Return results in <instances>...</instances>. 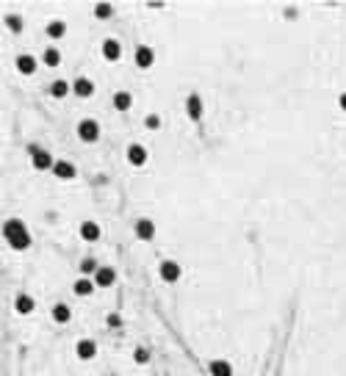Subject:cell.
<instances>
[{
	"mask_svg": "<svg viewBox=\"0 0 346 376\" xmlns=\"http://www.w3.org/2000/svg\"><path fill=\"white\" fill-rule=\"evenodd\" d=\"M78 139L83 141V144H94V141L100 139V125L94 119H80L78 122Z\"/></svg>",
	"mask_w": 346,
	"mask_h": 376,
	"instance_id": "1",
	"label": "cell"
},
{
	"mask_svg": "<svg viewBox=\"0 0 346 376\" xmlns=\"http://www.w3.org/2000/svg\"><path fill=\"white\" fill-rule=\"evenodd\" d=\"M133 61H136V67H139V70H147V67H153V64H155L153 47L139 45V47H136V53H133Z\"/></svg>",
	"mask_w": 346,
	"mask_h": 376,
	"instance_id": "2",
	"label": "cell"
},
{
	"mask_svg": "<svg viewBox=\"0 0 346 376\" xmlns=\"http://www.w3.org/2000/svg\"><path fill=\"white\" fill-rule=\"evenodd\" d=\"M158 274H161V279H164V282H178L180 279V274H183V269L175 260H164L158 266Z\"/></svg>",
	"mask_w": 346,
	"mask_h": 376,
	"instance_id": "3",
	"label": "cell"
},
{
	"mask_svg": "<svg viewBox=\"0 0 346 376\" xmlns=\"http://www.w3.org/2000/svg\"><path fill=\"white\" fill-rule=\"evenodd\" d=\"M75 354H78V360H94V354H97V343L89 338H83V340H78L75 343Z\"/></svg>",
	"mask_w": 346,
	"mask_h": 376,
	"instance_id": "4",
	"label": "cell"
},
{
	"mask_svg": "<svg viewBox=\"0 0 346 376\" xmlns=\"http://www.w3.org/2000/svg\"><path fill=\"white\" fill-rule=\"evenodd\" d=\"M56 166V161H53V155L47 152V149H33V169H39V172H47V169Z\"/></svg>",
	"mask_w": 346,
	"mask_h": 376,
	"instance_id": "5",
	"label": "cell"
},
{
	"mask_svg": "<svg viewBox=\"0 0 346 376\" xmlns=\"http://www.w3.org/2000/svg\"><path fill=\"white\" fill-rule=\"evenodd\" d=\"M127 163H131V166H144L147 163V147H141V144L127 147Z\"/></svg>",
	"mask_w": 346,
	"mask_h": 376,
	"instance_id": "6",
	"label": "cell"
},
{
	"mask_svg": "<svg viewBox=\"0 0 346 376\" xmlns=\"http://www.w3.org/2000/svg\"><path fill=\"white\" fill-rule=\"evenodd\" d=\"M94 282H97L100 288H108V285L117 282V271H114L111 266H100L97 274H94Z\"/></svg>",
	"mask_w": 346,
	"mask_h": 376,
	"instance_id": "7",
	"label": "cell"
},
{
	"mask_svg": "<svg viewBox=\"0 0 346 376\" xmlns=\"http://www.w3.org/2000/svg\"><path fill=\"white\" fill-rule=\"evenodd\" d=\"M153 235H155V222L139 218V222H136V238H139V241H150Z\"/></svg>",
	"mask_w": 346,
	"mask_h": 376,
	"instance_id": "8",
	"label": "cell"
},
{
	"mask_svg": "<svg viewBox=\"0 0 346 376\" xmlns=\"http://www.w3.org/2000/svg\"><path fill=\"white\" fill-rule=\"evenodd\" d=\"M103 58L105 61H119L122 58V45L117 39H105L103 42Z\"/></svg>",
	"mask_w": 346,
	"mask_h": 376,
	"instance_id": "9",
	"label": "cell"
},
{
	"mask_svg": "<svg viewBox=\"0 0 346 376\" xmlns=\"http://www.w3.org/2000/svg\"><path fill=\"white\" fill-rule=\"evenodd\" d=\"M53 174H56L58 180H72L78 172H75V166H72L70 161H56V166H53Z\"/></svg>",
	"mask_w": 346,
	"mask_h": 376,
	"instance_id": "10",
	"label": "cell"
},
{
	"mask_svg": "<svg viewBox=\"0 0 346 376\" xmlns=\"http://www.w3.org/2000/svg\"><path fill=\"white\" fill-rule=\"evenodd\" d=\"M80 238L89 241V244H94L100 238V224L97 222H83V224H80Z\"/></svg>",
	"mask_w": 346,
	"mask_h": 376,
	"instance_id": "11",
	"label": "cell"
},
{
	"mask_svg": "<svg viewBox=\"0 0 346 376\" xmlns=\"http://www.w3.org/2000/svg\"><path fill=\"white\" fill-rule=\"evenodd\" d=\"M72 92H75L78 97L86 100V97H92V94H94V83H92L89 78H78L75 83H72Z\"/></svg>",
	"mask_w": 346,
	"mask_h": 376,
	"instance_id": "12",
	"label": "cell"
},
{
	"mask_svg": "<svg viewBox=\"0 0 346 376\" xmlns=\"http://www.w3.org/2000/svg\"><path fill=\"white\" fill-rule=\"evenodd\" d=\"M14 307H17V313H19V316H31V313H33V307H36V302H33L28 293H19V296H17V302H14Z\"/></svg>",
	"mask_w": 346,
	"mask_h": 376,
	"instance_id": "13",
	"label": "cell"
},
{
	"mask_svg": "<svg viewBox=\"0 0 346 376\" xmlns=\"http://www.w3.org/2000/svg\"><path fill=\"white\" fill-rule=\"evenodd\" d=\"M202 97L200 94H188V102H186V111H188V116H191V119H200L202 116Z\"/></svg>",
	"mask_w": 346,
	"mask_h": 376,
	"instance_id": "14",
	"label": "cell"
},
{
	"mask_svg": "<svg viewBox=\"0 0 346 376\" xmlns=\"http://www.w3.org/2000/svg\"><path fill=\"white\" fill-rule=\"evenodd\" d=\"M6 241H9L11 244V249H28V246H31V235H28V230H19L17 232V235H11V238H6Z\"/></svg>",
	"mask_w": 346,
	"mask_h": 376,
	"instance_id": "15",
	"label": "cell"
},
{
	"mask_svg": "<svg viewBox=\"0 0 346 376\" xmlns=\"http://www.w3.org/2000/svg\"><path fill=\"white\" fill-rule=\"evenodd\" d=\"M94 279H89V277H80V279H75V285H72V291H75V296H89V293L94 291Z\"/></svg>",
	"mask_w": 346,
	"mask_h": 376,
	"instance_id": "16",
	"label": "cell"
},
{
	"mask_svg": "<svg viewBox=\"0 0 346 376\" xmlns=\"http://www.w3.org/2000/svg\"><path fill=\"white\" fill-rule=\"evenodd\" d=\"M131 105H133V94L131 92H125V89H122V92L114 94V108H117V111H127Z\"/></svg>",
	"mask_w": 346,
	"mask_h": 376,
	"instance_id": "17",
	"label": "cell"
},
{
	"mask_svg": "<svg viewBox=\"0 0 346 376\" xmlns=\"http://www.w3.org/2000/svg\"><path fill=\"white\" fill-rule=\"evenodd\" d=\"M211 376H233V365L227 360H213L211 362Z\"/></svg>",
	"mask_w": 346,
	"mask_h": 376,
	"instance_id": "18",
	"label": "cell"
},
{
	"mask_svg": "<svg viewBox=\"0 0 346 376\" xmlns=\"http://www.w3.org/2000/svg\"><path fill=\"white\" fill-rule=\"evenodd\" d=\"M17 70L23 75H33V72H36V58H33V56H19L17 58Z\"/></svg>",
	"mask_w": 346,
	"mask_h": 376,
	"instance_id": "19",
	"label": "cell"
},
{
	"mask_svg": "<svg viewBox=\"0 0 346 376\" xmlns=\"http://www.w3.org/2000/svg\"><path fill=\"white\" fill-rule=\"evenodd\" d=\"M70 318H72V310L67 304H56V307H53V321H56V324H70Z\"/></svg>",
	"mask_w": 346,
	"mask_h": 376,
	"instance_id": "20",
	"label": "cell"
},
{
	"mask_svg": "<svg viewBox=\"0 0 346 376\" xmlns=\"http://www.w3.org/2000/svg\"><path fill=\"white\" fill-rule=\"evenodd\" d=\"M72 92V83H67V80H53V86H50V94L56 100H61V97H67V94Z\"/></svg>",
	"mask_w": 346,
	"mask_h": 376,
	"instance_id": "21",
	"label": "cell"
},
{
	"mask_svg": "<svg viewBox=\"0 0 346 376\" xmlns=\"http://www.w3.org/2000/svg\"><path fill=\"white\" fill-rule=\"evenodd\" d=\"M42 64L45 67H58L61 64V53L56 50V47H47V50L42 53Z\"/></svg>",
	"mask_w": 346,
	"mask_h": 376,
	"instance_id": "22",
	"label": "cell"
},
{
	"mask_svg": "<svg viewBox=\"0 0 346 376\" xmlns=\"http://www.w3.org/2000/svg\"><path fill=\"white\" fill-rule=\"evenodd\" d=\"M67 33V23H61V19H53L50 25H47V36L50 39H61Z\"/></svg>",
	"mask_w": 346,
	"mask_h": 376,
	"instance_id": "23",
	"label": "cell"
},
{
	"mask_svg": "<svg viewBox=\"0 0 346 376\" xmlns=\"http://www.w3.org/2000/svg\"><path fill=\"white\" fill-rule=\"evenodd\" d=\"M19 230H25V224L19 222V218H9V222H6V227H3V235L11 238V235H17Z\"/></svg>",
	"mask_w": 346,
	"mask_h": 376,
	"instance_id": "24",
	"label": "cell"
},
{
	"mask_svg": "<svg viewBox=\"0 0 346 376\" xmlns=\"http://www.w3.org/2000/svg\"><path fill=\"white\" fill-rule=\"evenodd\" d=\"M111 14H114V6H108V3H100V6H94V17L105 19V17H111Z\"/></svg>",
	"mask_w": 346,
	"mask_h": 376,
	"instance_id": "25",
	"label": "cell"
},
{
	"mask_svg": "<svg viewBox=\"0 0 346 376\" xmlns=\"http://www.w3.org/2000/svg\"><path fill=\"white\" fill-rule=\"evenodd\" d=\"M133 357H136V362H139V365H144V362H150V351H147L144 346H139L133 351Z\"/></svg>",
	"mask_w": 346,
	"mask_h": 376,
	"instance_id": "26",
	"label": "cell"
},
{
	"mask_svg": "<svg viewBox=\"0 0 346 376\" xmlns=\"http://www.w3.org/2000/svg\"><path fill=\"white\" fill-rule=\"evenodd\" d=\"M144 125L150 127V130H158V127H161V116H158V114H150V116L144 119Z\"/></svg>",
	"mask_w": 346,
	"mask_h": 376,
	"instance_id": "27",
	"label": "cell"
},
{
	"mask_svg": "<svg viewBox=\"0 0 346 376\" xmlns=\"http://www.w3.org/2000/svg\"><path fill=\"white\" fill-rule=\"evenodd\" d=\"M97 269H100V266L94 263V260H83V263H80V271H83V277H86V274H92V271L97 274Z\"/></svg>",
	"mask_w": 346,
	"mask_h": 376,
	"instance_id": "28",
	"label": "cell"
},
{
	"mask_svg": "<svg viewBox=\"0 0 346 376\" xmlns=\"http://www.w3.org/2000/svg\"><path fill=\"white\" fill-rule=\"evenodd\" d=\"M6 25H9L11 31H19V28H23V19L14 17V14H9V17H6Z\"/></svg>",
	"mask_w": 346,
	"mask_h": 376,
	"instance_id": "29",
	"label": "cell"
},
{
	"mask_svg": "<svg viewBox=\"0 0 346 376\" xmlns=\"http://www.w3.org/2000/svg\"><path fill=\"white\" fill-rule=\"evenodd\" d=\"M108 324H114V326H119V324H122V318H119V316H108Z\"/></svg>",
	"mask_w": 346,
	"mask_h": 376,
	"instance_id": "30",
	"label": "cell"
},
{
	"mask_svg": "<svg viewBox=\"0 0 346 376\" xmlns=\"http://www.w3.org/2000/svg\"><path fill=\"white\" fill-rule=\"evenodd\" d=\"M338 105H341V111H346V92L341 94V97H338Z\"/></svg>",
	"mask_w": 346,
	"mask_h": 376,
	"instance_id": "31",
	"label": "cell"
}]
</instances>
